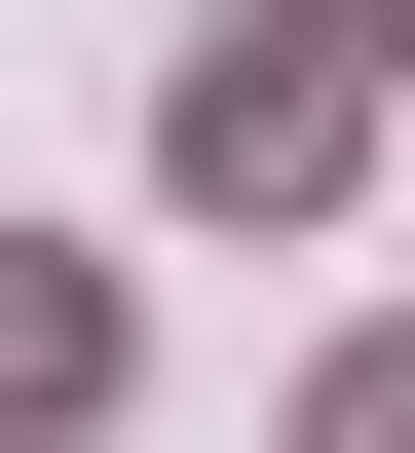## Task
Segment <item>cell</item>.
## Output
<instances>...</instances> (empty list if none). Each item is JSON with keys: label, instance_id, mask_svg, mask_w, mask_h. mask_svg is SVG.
<instances>
[{"label": "cell", "instance_id": "3", "mask_svg": "<svg viewBox=\"0 0 415 453\" xmlns=\"http://www.w3.org/2000/svg\"><path fill=\"white\" fill-rule=\"evenodd\" d=\"M340 453H415V340H378V378H340Z\"/></svg>", "mask_w": 415, "mask_h": 453}, {"label": "cell", "instance_id": "2", "mask_svg": "<svg viewBox=\"0 0 415 453\" xmlns=\"http://www.w3.org/2000/svg\"><path fill=\"white\" fill-rule=\"evenodd\" d=\"M113 416V303H76V265H0V453H76Z\"/></svg>", "mask_w": 415, "mask_h": 453}, {"label": "cell", "instance_id": "4", "mask_svg": "<svg viewBox=\"0 0 415 453\" xmlns=\"http://www.w3.org/2000/svg\"><path fill=\"white\" fill-rule=\"evenodd\" d=\"M378 38H415V0H378Z\"/></svg>", "mask_w": 415, "mask_h": 453}, {"label": "cell", "instance_id": "1", "mask_svg": "<svg viewBox=\"0 0 415 453\" xmlns=\"http://www.w3.org/2000/svg\"><path fill=\"white\" fill-rule=\"evenodd\" d=\"M151 151H189L227 226H303L340 151H378V38H189V113H151Z\"/></svg>", "mask_w": 415, "mask_h": 453}]
</instances>
